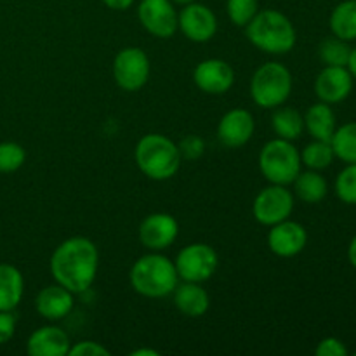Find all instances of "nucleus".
I'll use <instances>...</instances> for the list:
<instances>
[{"instance_id":"nucleus-1","label":"nucleus","mask_w":356,"mask_h":356,"mask_svg":"<svg viewBox=\"0 0 356 356\" xmlns=\"http://www.w3.org/2000/svg\"><path fill=\"white\" fill-rule=\"evenodd\" d=\"M99 268V252L92 240L72 236L56 247L51 256V273L56 284L73 294L89 291Z\"/></svg>"},{"instance_id":"nucleus-2","label":"nucleus","mask_w":356,"mask_h":356,"mask_svg":"<svg viewBox=\"0 0 356 356\" xmlns=\"http://www.w3.org/2000/svg\"><path fill=\"white\" fill-rule=\"evenodd\" d=\"M245 33L254 47L275 56L291 52L298 40L292 21L284 13L275 9L259 10L245 26Z\"/></svg>"},{"instance_id":"nucleus-3","label":"nucleus","mask_w":356,"mask_h":356,"mask_svg":"<svg viewBox=\"0 0 356 356\" xmlns=\"http://www.w3.org/2000/svg\"><path fill=\"white\" fill-rule=\"evenodd\" d=\"M131 287L143 298H167L179 284L174 261L159 252L146 254L132 264L129 271Z\"/></svg>"},{"instance_id":"nucleus-4","label":"nucleus","mask_w":356,"mask_h":356,"mask_svg":"<svg viewBox=\"0 0 356 356\" xmlns=\"http://www.w3.org/2000/svg\"><path fill=\"white\" fill-rule=\"evenodd\" d=\"M136 163L146 177L167 181L181 167V153L176 143L163 134H146L139 139L134 152Z\"/></svg>"},{"instance_id":"nucleus-5","label":"nucleus","mask_w":356,"mask_h":356,"mask_svg":"<svg viewBox=\"0 0 356 356\" xmlns=\"http://www.w3.org/2000/svg\"><path fill=\"white\" fill-rule=\"evenodd\" d=\"M292 94V73L285 65L268 61L254 72L250 80V96L257 106L264 110L285 104Z\"/></svg>"},{"instance_id":"nucleus-6","label":"nucleus","mask_w":356,"mask_h":356,"mask_svg":"<svg viewBox=\"0 0 356 356\" xmlns=\"http://www.w3.org/2000/svg\"><path fill=\"white\" fill-rule=\"evenodd\" d=\"M301 152L296 148L294 143L287 139H271L259 153L261 174L271 184L289 186L301 172Z\"/></svg>"},{"instance_id":"nucleus-7","label":"nucleus","mask_w":356,"mask_h":356,"mask_svg":"<svg viewBox=\"0 0 356 356\" xmlns=\"http://www.w3.org/2000/svg\"><path fill=\"white\" fill-rule=\"evenodd\" d=\"M174 264H176L177 277L181 280L204 284V282L211 280L212 275L218 270L219 257L214 247L198 242L183 247Z\"/></svg>"},{"instance_id":"nucleus-8","label":"nucleus","mask_w":356,"mask_h":356,"mask_svg":"<svg viewBox=\"0 0 356 356\" xmlns=\"http://www.w3.org/2000/svg\"><path fill=\"white\" fill-rule=\"evenodd\" d=\"M294 204L296 197L287 186L270 183L254 198L252 214L259 225L273 226L291 218Z\"/></svg>"},{"instance_id":"nucleus-9","label":"nucleus","mask_w":356,"mask_h":356,"mask_svg":"<svg viewBox=\"0 0 356 356\" xmlns=\"http://www.w3.org/2000/svg\"><path fill=\"white\" fill-rule=\"evenodd\" d=\"M149 59L139 47H125L113 59V79L120 89L136 92L149 79Z\"/></svg>"},{"instance_id":"nucleus-10","label":"nucleus","mask_w":356,"mask_h":356,"mask_svg":"<svg viewBox=\"0 0 356 356\" xmlns=\"http://www.w3.org/2000/svg\"><path fill=\"white\" fill-rule=\"evenodd\" d=\"M138 17L143 28L156 38H170L179 30L172 0H141Z\"/></svg>"},{"instance_id":"nucleus-11","label":"nucleus","mask_w":356,"mask_h":356,"mask_svg":"<svg viewBox=\"0 0 356 356\" xmlns=\"http://www.w3.org/2000/svg\"><path fill=\"white\" fill-rule=\"evenodd\" d=\"M177 28L183 31L188 40L204 44L211 40L218 31V19L211 7L191 2L183 6L181 13L177 14Z\"/></svg>"},{"instance_id":"nucleus-12","label":"nucleus","mask_w":356,"mask_h":356,"mask_svg":"<svg viewBox=\"0 0 356 356\" xmlns=\"http://www.w3.org/2000/svg\"><path fill=\"white\" fill-rule=\"evenodd\" d=\"M179 235V222L167 212H155L143 219L139 226V240L153 252H162L176 242Z\"/></svg>"},{"instance_id":"nucleus-13","label":"nucleus","mask_w":356,"mask_h":356,"mask_svg":"<svg viewBox=\"0 0 356 356\" xmlns=\"http://www.w3.org/2000/svg\"><path fill=\"white\" fill-rule=\"evenodd\" d=\"M355 79L348 66H323L315 79V94L322 103H343L353 92Z\"/></svg>"},{"instance_id":"nucleus-14","label":"nucleus","mask_w":356,"mask_h":356,"mask_svg":"<svg viewBox=\"0 0 356 356\" xmlns=\"http://www.w3.org/2000/svg\"><path fill=\"white\" fill-rule=\"evenodd\" d=\"M195 86L205 94L221 96L226 94L235 83V72L225 59L211 58L204 59L197 65L193 72Z\"/></svg>"},{"instance_id":"nucleus-15","label":"nucleus","mask_w":356,"mask_h":356,"mask_svg":"<svg viewBox=\"0 0 356 356\" xmlns=\"http://www.w3.org/2000/svg\"><path fill=\"white\" fill-rule=\"evenodd\" d=\"M306 243H308V232L301 222L285 219V221L270 226L268 247L275 256L294 257L305 250Z\"/></svg>"},{"instance_id":"nucleus-16","label":"nucleus","mask_w":356,"mask_h":356,"mask_svg":"<svg viewBox=\"0 0 356 356\" xmlns=\"http://www.w3.org/2000/svg\"><path fill=\"white\" fill-rule=\"evenodd\" d=\"M256 122L250 111L243 108H233L222 115L218 125V139L226 148H242L252 139Z\"/></svg>"},{"instance_id":"nucleus-17","label":"nucleus","mask_w":356,"mask_h":356,"mask_svg":"<svg viewBox=\"0 0 356 356\" xmlns=\"http://www.w3.org/2000/svg\"><path fill=\"white\" fill-rule=\"evenodd\" d=\"M73 306H75L73 292L59 284L47 285L35 298V309L42 318L49 320V322L66 318L72 313Z\"/></svg>"},{"instance_id":"nucleus-18","label":"nucleus","mask_w":356,"mask_h":356,"mask_svg":"<svg viewBox=\"0 0 356 356\" xmlns=\"http://www.w3.org/2000/svg\"><path fill=\"white\" fill-rule=\"evenodd\" d=\"M70 337L56 325H44L28 337L26 351L31 356H65L68 355Z\"/></svg>"},{"instance_id":"nucleus-19","label":"nucleus","mask_w":356,"mask_h":356,"mask_svg":"<svg viewBox=\"0 0 356 356\" xmlns=\"http://www.w3.org/2000/svg\"><path fill=\"white\" fill-rule=\"evenodd\" d=\"M172 296L176 308L190 318H200L209 312V306H211L209 292L197 282L183 280V284L176 285Z\"/></svg>"},{"instance_id":"nucleus-20","label":"nucleus","mask_w":356,"mask_h":356,"mask_svg":"<svg viewBox=\"0 0 356 356\" xmlns=\"http://www.w3.org/2000/svg\"><path fill=\"white\" fill-rule=\"evenodd\" d=\"M305 117V129L309 132L313 139H322V141H330L337 129L336 113L332 110V104H327L318 101L312 104L306 110Z\"/></svg>"},{"instance_id":"nucleus-21","label":"nucleus","mask_w":356,"mask_h":356,"mask_svg":"<svg viewBox=\"0 0 356 356\" xmlns=\"http://www.w3.org/2000/svg\"><path fill=\"white\" fill-rule=\"evenodd\" d=\"M24 294L23 273L16 266L0 263V312H14Z\"/></svg>"},{"instance_id":"nucleus-22","label":"nucleus","mask_w":356,"mask_h":356,"mask_svg":"<svg viewBox=\"0 0 356 356\" xmlns=\"http://www.w3.org/2000/svg\"><path fill=\"white\" fill-rule=\"evenodd\" d=\"M294 197L305 204H320L329 193V184L320 170H305L299 172L294 179Z\"/></svg>"},{"instance_id":"nucleus-23","label":"nucleus","mask_w":356,"mask_h":356,"mask_svg":"<svg viewBox=\"0 0 356 356\" xmlns=\"http://www.w3.org/2000/svg\"><path fill=\"white\" fill-rule=\"evenodd\" d=\"M329 26L334 37L346 42L356 40V0H343L332 9Z\"/></svg>"},{"instance_id":"nucleus-24","label":"nucleus","mask_w":356,"mask_h":356,"mask_svg":"<svg viewBox=\"0 0 356 356\" xmlns=\"http://www.w3.org/2000/svg\"><path fill=\"white\" fill-rule=\"evenodd\" d=\"M271 127L278 138L296 141L298 138H301L302 131H305V117L296 108L282 104V106L275 108V113L271 117Z\"/></svg>"},{"instance_id":"nucleus-25","label":"nucleus","mask_w":356,"mask_h":356,"mask_svg":"<svg viewBox=\"0 0 356 356\" xmlns=\"http://www.w3.org/2000/svg\"><path fill=\"white\" fill-rule=\"evenodd\" d=\"M330 145L336 159L344 163H356V122H348L337 127Z\"/></svg>"},{"instance_id":"nucleus-26","label":"nucleus","mask_w":356,"mask_h":356,"mask_svg":"<svg viewBox=\"0 0 356 356\" xmlns=\"http://www.w3.org/2000/svg\"><path fill=\"white\" fill-rule=\"evenodd\" d=\"M334 149L330 141H322V139H313L312 143L305 146L301 152V162L312 170H323L332 165Z\"/></svg>"},{"instance_id":"nucleus-27","label":"nucleus","mask_w":356,"mask_h":356,"mask_svg":"<svg viewBox=\"0 0 356 356\" xmlns=\"http://www.w3.org/2000/svg\"><path fill=\"white\" fill-rule=\"evenodd\" d=\"M350 42L337 37H329L320 42L318 58L325 66H348L351 56Z\"/></svg>"},{"instance_id":"nucleus-28","label":"nucleus","mask_w":356,"mask_h":356,"mask_svg":"<svg viewBox=\"0 0 356 356\" xmlns=\"http://www.w3.org/2000/svg\"><path fill=\"white\" fill-rule=\"evenodd\" d=\"M259 13V0H228L226 14L235 26L245 28Z\"/></svg>"},{"instance_id":"nucleus-29","label":"nucleus","mask_w":356,"mask_h":356,"mask_svg":"<svg viewBox=\"0 0 356 356\" xmlns=\"http://www.w3.org/2000/svg\"><path fill=\"white\" fill-rule=\"evenodd\" d=\"M334 190L343 204L356 205V163H346V167L337 174Z\"/></svg>"},{"instance_id":"nucleus-30","label":"nucleus","mask_w":356,"mask_h":356,"mask_svg":"<svg viewBox=\"0 0 356 356\" xmlns=\"http://www.w3.org/2000/svg\"><path fill=\"white\" fill-rule=\"evenodd\" d=\"M24 160H26V152L23 146L14 141L0 143V172H16L23 167Z\"/></svg>"},{"instance_id":"nucleus-31","label":"nucleus","mask_w":356,"mask_h":356,"mask_svg":"<svg viewBox=\"0 0 356 356\" xmlns=\"http://www.w3.org/2000/svg\"><path fill=\"white\" fill-rule=\"evenodd\" d=\"M181 153V159H186V160H197L204 155L205 152V143L200 136H195L190 134L183 139V141L177 145Z\"/></svg>"},{"instance_id":"nucleus-32","label":"nucleus","mask_w":356,"mask_h":356,"mask_svg":"<svg viewBox=\"0 0 356 356\" xmlns=\"http://www.w3.org/2000/svg\"><path fill=\"white\" fill-rule=\"evenodd\" d=\"M70 356H110V350L94 341H82L70 346Z\"/></svg>"},{"instance_id":"nucleus-33","label":"nucleus","mask_w":356,"mask_h":356,"mask_svg":"<svg viewBox=\"0 0 356 356\" xmlns=\"http://www.w3.org/2000/svg\"><path fill=\"white\" fill-rule=\"evenodd\" d=\"M315 353L316 356H346L348 348L337 337H325V339H322L318 343Z\"/></svg>"},{"instance_id":"nucleus-34","label":"nucleus","mask_w":356,"mask_h":356,"mask_svg":"<svg viewBox=\"0 0 356 356\" xmlns=\"http://www.w3.org/2000/svg\"><path fill=\"white\" fill-rule=\"evenodd\" d=\"M16 315L13 312H0V346L9 343L16 334Z\"/></svg>"},{"instance_id":"nucleus-35","label":"nucleus","mask_w":356,"mask_h":356,"mask_svg":"<svg viewBox=\"0 0 356 356\" xmlns=\"http://www.w3.org/2000/svg\"><path fill=\"white\" fill-rule=\"evenodd\" d=\"M136 0H103V3L106 7L113 10H127L129 7H132Z\"/></svg>"},{"instance_id":"nucleus-36","label":"nucleus","mask_w":356,"mask_h":356,"mask_svg":"<svg viewBox=\"0 0 356 356\" xmlns=\"http://www.w3.org/2000/svg\"><path fill=\"white\" fill-rule=\"evenodd\" d=\"M348 259H350L351 266L356 270V235L351 238L350 245H348Z\"/></svg>"},{"instance_id":"nucleus-37","label":"nucleus","mask_w":356,"mask_h":356,"mask_svg":"<svg viewBox=\"0 0 356 356\" xmlns=\"http://www.w3.org/2000/svg\"><path fill=\"white\" fill-rule=\"evenodd\" d=\"M348 70H350V73L353 75V79L356 80V47L351 49L350 61H348Z\"/></svg>"},{"instance_id":"nucleus-38","label":"nucleus","mask_w":356,"mask_h":356,"mask_svg":"<svg viewBox=\"0 0 356 356\" xmlns=\"http://www.w3.org/2000/svg\"><path fill=\"white\" fill-rule=\"evenodd\" d=\"M131 355H132V356H159V351L148 350V348H146V350H136V351H132Z\"/></svg>"},{"instance_id":"nucleus-39","label":"nucleus","mask_w":356,"mask_h":356,"mask_svg":"<svg viewBox=\"0 0 356 356\" xmlns=\"http://www.w3.org/2000/svg\"><path fill=\"white\" fill-rule=\"evenodd\" d=\"M191 2H195V0H172V3H179V6H188Z\"/></svg>"},{"instance_id":"nucleus-40","label":"nucleus","mask_w":356,"mask_h":356,"mask_svg":"<svg viewBox=\"0 0 356 356\" xmlns=\"http://www.w3.org/2000/svg\"><path fill=\"white\" fill-rule=\"evenodd\" d=\"M355 356H356V351H355Z\"/></svg>"}]
</instances>
